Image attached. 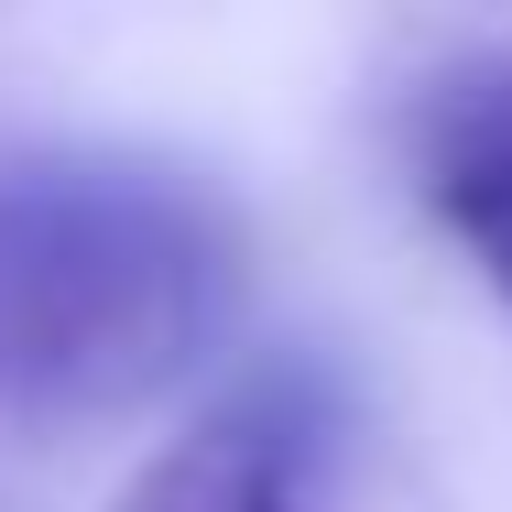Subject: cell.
Returning a JSON list of instances; mask_svg holds the SVG:
<instances>
[{"label": "cell", "mask_w": 512, "mask_h": 512, "mask_svg": "<svg viewBox=\"0 0 512 512\" xmlns=\"http://www.w3.org/2000/svg\"><path fill=\"white\" fill-rule=\"evenodd\" d=\"M240 316V229L164 164L0 175V414L88 425L175 393Z\"/></svg>", "instance_id": "cell-1"}, {"label": "cell", "mask_w": 512, "mask_h": 512, "mask_svg": "<svg viewBox=\"0 0 512 512\" xmlns=\"http://www.w3.org/2000/svg\"><path fill=\"white\" fill-rule=\"evenodd\" d=\"M120 512H306V502H295V469H284L273 425L218 414L197 436H175V447L120 491Z\"/></svg>", "instance_id": "cell-3"}, {"label": "cell", "mask_w": 512, "mask_h": 512, "mask_svg": "<svg viewBox=\"0 0 512 512\" xmlns=\"http://www.w3.org/2000/svg\"><path fill=\"white\" fill-rule=\"evenodd\" d=\"M404 164H414V197L436 207V229L512 306V44L502 55H458L447 77L414 88Z\"/></svg>", "instance_id": "cell-2"}]
</instances>
